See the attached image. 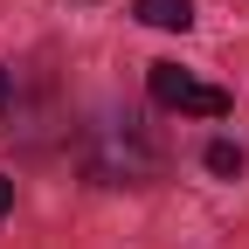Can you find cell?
Here are the masks:
<instances>
[{
  "label": "cell",
  "mask_w": 249,
  "mask_h": 249,
  "mask_svg": "<svg viewBox=\"0 0 249 249\" xmlns=\"http://www.w3.org/2000/svg\"><path fill=\"white\" fill-rule=\"evenodd\" d=\"M76 160H83V173L97 187H145V180H160V145H152V132L139 118H97L83 132Z\"/></svg>",
  "instance_id": "cell-1"
},
{
  "label": "cell",
  "mask_w": 249,
  "mask_h": 249,
  "mask_svg": "<svg viewBox=\"0 0 249 249\" xmlns=\"http://www.w3.org/2000/svg\"><path fill=\"white\" fill-rule=\"evenodd\" d=\"M145 90H152V104H166V111H187V118H229V90L187 76L180 62H152V70H145Z\"/></svg>",
  "instance_id": "cell-2"
},
{
  "label": "cell",
  "mask_w": 249,
  "mask_h": 249,
  "mask_svg": "<svg viewBox=\"0 0 249 249\" xmlns=\"http://www.w3.org/2000/svg\"><path fill=\"white\" fill-rule=\"evenodd\" d=\"M132 14L145 28H166V35H187L194 28V0H132Z\"/></svg>",
  "instance_id": "cell-3"
},
{
  "label": "cell",
  "mask_w": 249,
  "mask_h": 249,
  "mask_svg": "<svg viewBox=\"0 0 249 249\" xmlns=\"http://www.w3.org/2000/svg\"><path fill=\"white\" fill-rule=\"evenodd\" d=\"M208 173L235 180V173H242V145H235V139H214V145H208Z\"/></svg>",
  "instance_id": "cell-4"
},
{
  "label": "cell",
  "mask_w": 249,
  "mask_h": 249,
  "mask_svg": "<svg viewBox=\"0 0 249 249\" xmlns=\"http://www.w3.org/2000/svg\"><path fill=\"white\" fill-rule=\"evenodd\" d=\"M7 208H14V180H0V222H7Z\"/></svg>",
  "instance_id": "cell-5"
},
{
  "label": "cell",
  "mask_w": 249,
  "mask_h": 249,
  "mask_svg": "<svg viewBox=\"0 0 249 249\" xmlns=\"http://www.w3.org/2000/svg\"><path fill=\"white\" fill-rule=\"evenodd\" d=\"M0 111H7V70H0Z\"/></svg>",
  "instance_id": "cell-6"
}]
</instances>
